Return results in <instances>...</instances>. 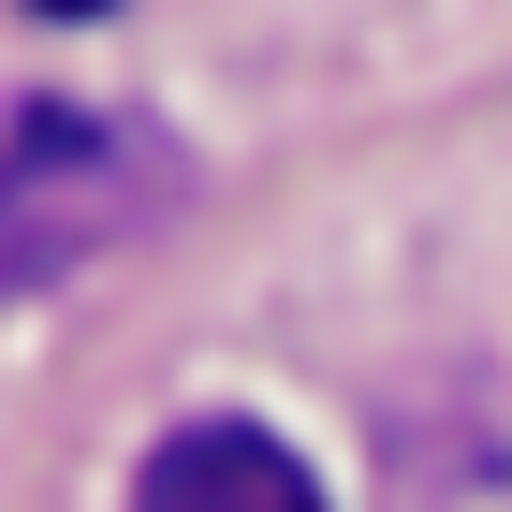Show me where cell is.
Masks as SVG:
<instances>
[{
	"instance_id": "cell-1",
	"label": "cell",
	"mask_w": 512,
	"mask_h": 512,
	"mask_svg": "<svg viewBox=\"0 0 512 512\" xmlns=\"http://www.w3.org/2000/svg\"><path fill=\"white\" fill-rule=\"evenodd\" d=\"M176 205V147L103 103H30L0 132V308H30Z\"/></svg>"
},
{
	"instance_id": "cell-3",
	"label": "cell",
	"mask_w": 512,
	"mask_h": 512,
	"mask_svg": "<svg viewBox=\"0 0 512 512\" xmlns=\"http://www.w3.org/2000/svg\"><path fill=\"white\" fill-rule=\"evenodd\" d=\"M30 15H103V0H30Z\"/></svg>"
},
{
	"instance_id": "cell-2",
	"label": "cell",
	"mask_w": 512,
	"mask_h": 512,
	"mask_svg": "<svg viewBox=\"0 0 512 512\" xmlns=\"http://www.w3.org/2000/svg\"><path fill=\"white\" fill-rule=\"evenodd\" d=\"M132 512H322V483H308V454L264 439V425H176L147 469H132Z\"/></svg>"
}]
</instances>
